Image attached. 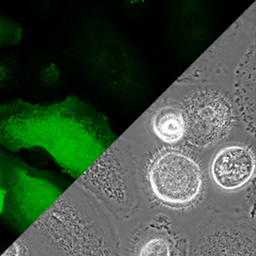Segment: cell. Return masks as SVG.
Masks as SVG:
<instances>
[{
	"label": "cell",
	"mask_w": 256,
	"mask_h": 256,
	"mask_svg": "<svg viewBox=\"0 0 256 256\" xmlns=\"http://www.w3.org/2000/svg\"><path fill=\"white\" fill-rule=\"evenodd\" d=\"M116 220L74 184L20 238L28 256H122Z\"/></svg>",
	"instance_id": "obj_1"
},
{
	"label": "cell",
	"mask_w": 256,
	"mask_h": 256,
	"mask_svg": "<svg viewBox=\"0 0 256 256\" xmlns=\"http://www.w3.org/2000/svg\"><path fill=\"white\" fill-rule=\"evenodd\" d=\"M64 192L53 172L0 147V220L9 229L24 234Z\"/></svg>",
	"instance_id": "obj_2"
},
{
	"label": "cell",
	"mask_w": 256,
	"mask_h": 256,
	"mask_svg": "<svg viewBox=\"0 0 256 256\" xmlns=\"http://www.w3.org/2000/svg\"><path fill=\"white\" fill-rule=\"evenodd\" d=\"M152 192L170 210H184L198 201L202 189L201 168L192 158L177 152L158 156L148 170Z\"/></svg>",
	"instance_id": "obj_3"
},
{
	"label": "cell",
	"mask_w": 256,
	"mask_h": 256,
	"mask_svg": "<svg viewBox=\"0 0 256 256\" xmlns=\"http://www.w3.org/2000/svg\"><path fill=\"white\" fill-rule=\"evenodd\" d=\"M256 223L245 216H218L204 222L187 256H256Z\"/></svg>",
	"instance_id": "obj_4"
},
{
	"label": "cell",
	"mask_w": 256,
	"mask_h": 256,
	"mask_svg": "<svg viewBox=\"0 0 256 256\" xmlns=\"http://www.w3.org/2000/svg\"><path fill=\"white\" fill-rule=\"evenodd\" d=\"M184 134L189 143L207 147L226 134L232 120V110L220 94L202 92L188 100L183 113Z\"/></svg>",
	"instance_id": "obj_5"
},
{
	"label": "cell",
	"mask_w": 256,
	"mask_h": 256,
	"mask_svg": "<svg viewBox=\"0 0 256 256\" xmlns=\"http://www.w3.org/2000/svg\"><path fill=\"white\" fill-rule=\"evenodd\" d=\"M190 242L166 216H156L129 236L122 256H187Z\"/></svg>",
	"instance_id": "obj_6"
},
{
	"label": "cell",
	"mask_w": 256,
	"mask_h": 256,
	"mask_svg": "<svg viewBox=\"0 0 256 256\" xmlns=\"http://www.w3.org/2000/svg\"><path fill=\"white\" fill-rule=\"evenodd\" d=\"M254 166V159L250 150L232 146L224 148L216 156L211 166V175L218 187L233 192L250 180Z\"/></svg>",
	"instance_id": "obj_7"
},
{
	"label": "cell",
	"mask_w": 256,
	"mask_h": 256,
	"mask_svg": "<svg viewBox=\"0 0 256 256\" xmlns=\"http://www.w3.org/2000/svg\"><path fill=\"white\" fill-rule=\"evenodd\" d=\"M154 130L158 137L166 143H175L184 134L182 114L172 108H164L154 119Z\"/></svg>",
	"instance_id": "obj_8"
},
{
	"label": "cell",
	"mask_w": 256,
	"mask_h": 256,
	"mask_svg": "<svg viewBox=\"0 0 256 256\" xmlns=\"http://www.w3.org/2000/svg\"><path fill=\"white\" fill-rule=\"evenodd\" d=\"M24 30L20 24L6 16L0 15V48L15 46L20 43Z\"/></svg>",
	"instance_id": "obj_9"
},
{
	"label": "cell",
	"mask_w": 256,
	"mask_h": 256,
	"mask_svg": "<svg viewBox=\"0 0 256 256\" xmlns=\"http://www.w3.org/2000/svg\"><path fill=\"white\" fill-rule=\"evenodd\" d=\"M16 66V64L14 58H0V88L6 86L12 80Z\"/></svg>",
	"instance_id": "obj_10"
}]
</instances>
